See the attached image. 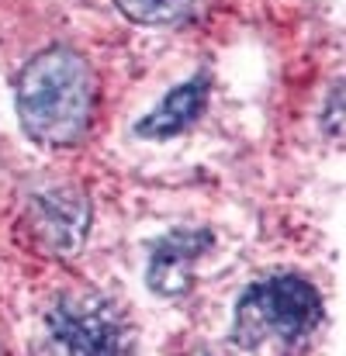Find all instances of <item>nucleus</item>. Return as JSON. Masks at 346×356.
I'll return each mask as SVG.
<instances>
[{
  "instance_id": "f257e3e1",
  "label": "nucleus",
  "mask_w": 346,
  "mask_h": 356,
  "mask_svg": "<svg viewBox=\"0 0 346 356\" xmlns=\"http://www.w3.org/2000/svg\"><path fill=\"white\" fill-rule=\"evenodd\" d=\"M97 80L73 49L38 52L17 80V115L31 138L45 145H73L91 131Z\"/></svg>"
},
{
  "instance_id": "f03ea898",
  "label": "nucleus",
  "mask_w": 346,
  "mask_h": 356,
  "mask_svg": "<svg viewBox=\"0 0 346 356\" xmlns=\"http://www.w3.org/2000/svg\"><path fill=\"white\" fill-rule=\"evenodd\" d=\"M322 325V298L298 273H267L253 280L232 318V336L249 353H298Z\"/></svg>"
},
{
  "instance_id": "7ed1b4c3",
  "label": "nucleus",
  "mask_w": 346,
  "mask_h": 356,
  "mask_svg": "<svg viewBox=\"0 0 346 356\" xmlns=\"http://www.w3.org/2000/svg\"><path fill=\"white\" fill-rule=\"evenodd\" d=\"M59 356H132V322L97 291L59 294L45 315Z\"/></svg>"
},
{
  "instance_id": "20e7f679",
  "label": "nucleus",
  "mask_w": 346,
  "mask_h": 356,
  "mask_svg": "<svg viewBox=\"0 0 346 356\" xmlns=\"http://www.w3.org/2000/svg\"><path fill=\"white\" fill-rule=\"evenodd\" d=\"M28 229L42 252L73 256L91 232V201L73 187H49L31 197Z\"/></svg>"
},
{
  "instance_id": "39448f33",
  "label": "nucleus",
  "mask_w": 346,
  "mask_h": 356,
  "mask_svg": "<svg viewBox=\"0 0 346 356\" xmlns=\"http://www.w3.org/2000/svg\"><path fill=\"white\" fill-rule=\"evenodd\" d=\"M208 232H173L166 236L149 259V287L163 298H177L191 291L194 280V259L205 252Z\"/></svg>"
},
{
  "instance_id": "423d86ee",
  "label": "nucleus",
  "mask_w": 346,
  "mask_h": 356,
  "mask_svg": "<svg viewBox=\"0 0 346 356\" xmlns=\"http://www.w3.org/2000/svg\"><path fill=\"white\" fill-rule=\"evenodd\" d=\"M205 101H208V80L194 76L184 87H177L173 94H166L159 101V108H152L146 118L135 124V131L146 135V138H170V135H177V131L194 124V118L205 108Z\"/></svg>"
},
{
  "instance_id": "0eeeda50",
  "label": "nucleus",
  "mask_w": 346,
  "mask_h": 356,
  "mask_svg": "<svg viewBox=\"0 0 346 356\" xmlns=\"http://www.w3.org/2000/svg\"><path fill=\"white\" fill-rule=\"evenodd\" d=\"M118 7L139 24H177L194 14L198 0H118Z\"/></svg>"
},
{
  "instance_id": "6e6552de",
  "label": "nucleus",
  "mask_w": 346,
  "mask_h": 356,
  "mask_svg": "<svg viewBox=\"0 0 346 356\" xmlns=\"http://www.w3.org/2000/svg\"><path fill=\"white\" fill-rule=\"evenodd\" d=\"M201 356H208V353H201Z\"/></svg>"
},
{
  "instance_id": "1a4fd4ad",
  "label": "nucleus",
  "mask_w": 346,
  "mask_h": 356,
  "mask_svg": "<svg viewBox=\"0 0 346 356\" xmlns=\"http://www.w3.org/2000/svg\"><path fill=\"white\" fill-rule=\"evenodd\" d=\"M0 356H3V353H0Z\"/></svg>"
}]
</instances>
